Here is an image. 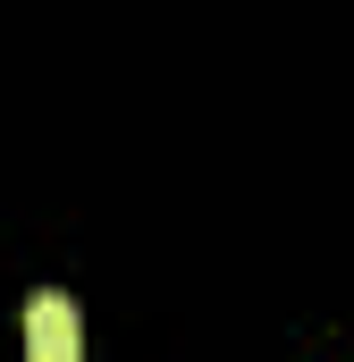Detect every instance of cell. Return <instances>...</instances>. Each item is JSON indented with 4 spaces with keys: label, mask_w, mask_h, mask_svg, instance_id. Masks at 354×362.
Here are the masks:
<instances>
[{
    "label": "cell",
    "mask_w": 354,
    "mask_h": 362,
    "mask_svg": "<svg viewBox=\"0 0 354 362\" xmlns=\"http://www.w3.org/2000/svg\"><path fill=\"white\" fill-rule=\"evenodd\" d=\"M76 354H85V337H76V303H68L59 286L25 295V362H76Z\"/></svg>",
    "instance_id": "1"
}]
</instances>
